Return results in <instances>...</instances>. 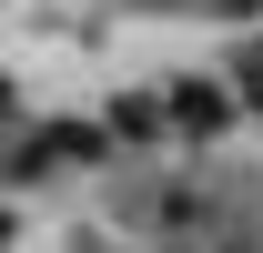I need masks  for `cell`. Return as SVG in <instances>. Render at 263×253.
Listing matches in <instances>:
<instances>
[{"mask_svg": "<svg viewBox=\"0 0 263 253\" xmlns=\"http://www.w3.org/2000/svg\"><path fill=\"white\" fill-rule=\"evenodd\" d=\"M0 243H10V213H0Z\"/></svg>", "mask_w": 263, "mask_h": 253, "instance_id": "cell-5", "label": "cell"}, {"mask_svg": "<svg viewBox=\"0 0 263 253\" xmlns=\"http://www.w3.org/2000/svg\"><path fill=\"white\" fill-rule=\"evenodd\" d=\"M233 92H243V101H263V41L243 51V61H233Z\"/></svg>", "mask_w": 263, "mask_h": 253, "instance_id": "cell-3", "label": "cell"}, {"mask_svg": "<svg viewBox=\"0 0 263 253\" xmlns=\"http://www.w3.org/2000/svg\"><path fill=\"white\" fill-rule=\"evenodd\" d=\"M162 122H172V112H152V101H111V132H122V142H152Z\"/></svg>", "mask_w": 263, "mask_h": 253, "instance_id": "cell-2", "label": "cell"}, {"mask_svg": "<svg viewBox=\"0 0 263 253\" xmlns=\"http://www.w3.org/2000/svg\"><path fill=\"white\" fill-rule=\"evenodd\" d=\"M162 112H172V132H193V142H213V132L233 122V101L213 92V81H172V101H162Z\"/></svg>", "mask_w": 263, "mask_h": 253, "instance_id": "cell-1", "label": "cell"}, {"mask_svg": "<svg viewBox=\"0 0 263 253\" xmlns=\"http://www.w3.org/2000/svg\"><path fill=\"white\" fill-rule=\"evenodd\" d=\"M0 132H21V81L0 71Z\"/></svg>", "mask_w": 263, "mask_h": 253, "instance_id": "cell-4", "label": "cell"}]
</instances>
